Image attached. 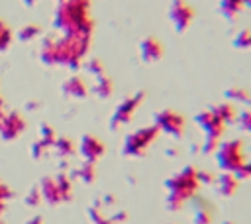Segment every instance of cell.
<instances>
[{"label":"cell","instance_id":"cell-15","mask_svg":"<svg viewBox=\"0 0 251 224\" xmlns=\"http://www.w3.org/2000/svg\"><path fill=\"white\" fill-rule=\"evenodd\" d=\"M63 90H65L67 94H71V96H84V94H86V84L82 83V79L73 77V79H69V81L63 84Z\"/></svg>","mask_w":251,"mask_h":224},{"label":"cell","instance_id":"cell-27","mask_svg":"<svg viewBox=\"0 0 251 224\" xmlns=\"http://www.w3.org/2000/svg\"><path fill=\"white\" fill-rule=\"evenodd\" d=\"M8 196H10V189L0 181V212L4 210V206H6V200H8Z\"/></svg>","mask_w":251,"mask_h":224},{"label":"cell","instance_id":"cell-4","mask_svg":"<svg viewBox=\"0 0 251 224\" xmlns=\"http://www.w3.org/2000/svg\"><path fill=\"white\" fill-rule=\"evenodd\" d=\"M41 198H45L49 204H59L71 198L73 195V183L67 175H57V177H45L39 185Z\"/></svg>","mask_w":251,"mask_h":224},{"label":"cell","instance_id":"cell-19","mask_svg":"<svg viewBox=\"0 0 251 224\" xmlns=\"http://www.w3.org/2000/svg\"><path fill=\"white\" fill-rule=\"evenodd\" d=\"M96 92H98L100 96H108V94L112 92V83H110L106 77H102V75L96 77Z\"/></svg>","mask_w":251,"mask_h":224},{"label":"cell","instance_id":"cell-29","mask_svg":"<svg viewBox=\"0 0 251 224\" xmlns=\"http://www.w3.org/2000/svg\"><path fill=\"white\" fill-rule=\"evenodd\" d=\"M90 216H92L94 224H114L112 220H108V218H104L102 214H98V210H96V208H92V210H90Z\"/></svg>","mask_w":251,"mask_h":224},{"label":"cell","instance_id":"cell-26","mask_svg":"<svg viewBox=\"0 0 251 224\" xmlns=\"http://www.w3.org/2000/svg\"><path fill=\"white\" fill-rule=\"evenodd\" d=\"M239 124H241L243 130L251 132V110H243V112L239 114Z\"/></svg>","mask_w":251,"mask_h":224},{"label":"cell","instance_id":"cell-34","mask_svg":"<svg viewBox=\"0 0 251 224\" xmlns=\"http://www.w3.org/2000/svg\"><path fill=\"white\" fill-rule=\"evenodd\" d=\"M0 224H4V222H2V220H0Z\"/></svg>","mask_w":251,"mask_h":224},{"label":"cell","instance_id":"cell-25","mask_svg":"<svg viewBox=\"0 0 251 224\" xmlns=\"http://www.w3.org/2000/svg\"><path fill=\"white\" fill-rule=\"evenodd\" d=\"M37 31H39V28H35V26H25V28L20 29V37H22V39H33V37L37 35Z\"/></svg>","mask_w":251,"mask_h":224},{"label":"cell","instance_id":"cell-12","mask_svg":"<svg viewBox=\"0 0 251 224\" xmlns=\"http://www.w3.org/2000/svg\"><path fill=\"white\" fill-rule=\"evenodd\" d=\"M80 153L84 155V159H86L88 163H92V161H96V159L104 153V145H102V141L96 140L94 136H84L82 141H80Z\"/></svg>","mask_w":251,"mask_h":224},{"label":"cell","instance_id":"cell-2","mask_svg":"<svg viewBox=\"0 0 251 224\" xmlns=\"http://www.w3.org/2000/svg\"><path fill=\"white\" fill-rule=\"evenodd\" d=\"M88 6V0H61L53 14V26L65 35H90Z\"/></svg>","mask_w":251,"mask_h":224},{"label":"cell","instance_id":"cell-17","mask_svg":"<svg viewBox=\"0 0 251 224\" xmlns=\"http://www.w3.org/2000/svg\"><path fill=\"white\" fill-rule=\"evenodd\" d=\"M212 222V210L206 202H198L194 210V224H210Z\"/></svg>","mask_w":251,"mask_h":224},{"label":"cell","instance_id":"cell-18","mask_svg":"<svg viewBox=\"0 0 251 224\" xmlns=\"http://www.w3.org/2000/svg\"><path fill=\"white\" fill-rule=\"evenodd\" d=\"M212 112H214L224 124H226V122H231V120L235 118V114H233V106H229V104H220V106H216Z\"/></svg>","mask_w":251,"mask_h":224},{"label":"cell","instance_id":"cell-21","mask_svg":"<svg viewBox=\"0 0 251 224\" xmlns=\"http://www.w3.org/2000/svg\"><path fill=\"white\" fill-rule=\"evenodd\" d=\"M53 147L57 149V153H59V155H71V153H73V143H71L69 140H65V138L55 140Z\"/></svg>","mask_w":251,"mask_h":224},{"label":"cell","instance_id":"cell-8","mask_svg":"<svg viewBox=\"0 0 251 224\" xmlns=\"http://www.w3.org/2000/svg\"><path fill=\"white\" fill-rule=\"evenodd\" d=\"M192 16H194V12H192V8H190L184 0H175V2L171 4L169 18H171V22H173V26H175L176 31L186 29L188 24L192 22Z\"/></svg>","mask_w":251,"mask_h":224},{"label":"cell","instance_id":"cell-1","mask_svg":"<svg viewBox=\"0 0 251 224\" xmlns=\"http://www.w3.org/2000/svg\"><path fill=\"white\" fill-rule=\"evenodd\" d=\"M88 35H63V37H47L39 49V57L47 65H67L76 67L80 59L86 55Z\"/></svg>","mask_w":251,"mask_h":224},{"label":"cell","instance_id":"cell-33","mask_svg":"<svg viewBox=\"0 0 251 224\" xmlns=\"http://www.w3.org/2000/svg\"><path fill=\"white\" fill-rule=\"evenodd\" d=\"M243 6H249L251 8V0H243Z\"/></svg>","mask_w":251,"mask_h":224},{"label":"cell","instance_id":"cell-24","mask_svg":"<svg viewBox=\"0 0 251 224\" xmlns=\"http://www.w3.org/2000/svg\"><path fill=\"white\" fill-rule=\"evenodd\" d=\"M10 37H12V33H10V28H8L6 24H2V22H0V51L8 47V43H10Z\"/></svg>","mask_w":251,"mask_h":224},{"label":"cell","instance_id":"cell-5","mask_svg":"<svg viewBox=\"0 0 251 224\" xmlns=\"http://www.w3.org/2000/svg\"><path fill=\"white\" fill-rule=\"evenodd\" d=\"M218 165L226 173L237 175L245 165V149L239 140H231L227 143H222L218 149Z\"/></svg>","mask_w":251,"mask_h":224},{"label":"cell","instance_id":"cell-13","mask_svg":"<svg viewBox=\"0 0 251 224\" xmlns=\"http://www.w3.org/2000/svg\"><path fill=\"white\" fill-rule=\"evenodd\" d=\"M139 53H141V59H143L145 63H153V61L161 59V55H163V47H161V43H159L155 37H147V39L141 41V45H139Z\"/></svg>","mask_w":251,"mask_h":224},{"label":"cell","instance_id":"cell-10","mask_svg":"<svg viewBox=\"0 0 251 224\" xmlns=\"http://www.w3.org/2000/svg\"><path fill=\"white\" fill-rule=\"evenodd\" d=\"M196 122L200 124V128L206 132V138H212V140H218L222 130H224V122L212 112V110H206L202 114L196 116Z\"/></svg>","mask_w":251,"mask_h":224},{"label":"cell","instance_id":"cell-30","mask_svg":"<svg viewBox=\"0 0 251 224\" xmlns=\"http://www.w3.org/2000/svg\"><path fill=\"white\" fill-rule=\"evenodd\" d=\"M237 179H241V177H251V159L249 161H245V165H243V169L235 175Z\"/></svg>","mask_w":251,"mask_h":224},{"label":"cell","instance_id":"cell-7","mask_svg":"<svg viewBox=\"0 0 251 224\" xmlns=\"http://www.w3.org/2000/svg\"><path fill=\"white\" fill-rule=\"evenodd\" d=\"M155 128L157 130H163L175 138H178L182 132H184V120L180 114L173 112V110H161L157 116H155Z\"/></svg>","mask_w":251,"mask_h":224},{"label":"cell","instance_id":"cell-11","mask_svg":"<svg viewBox=\"0 0 251 224\" xmlns=\"http://www.w3.org/2000/svg\"><path fill=\"white\" fill-rule=\"evenodd\" d=\"M25 130V122L18 114H8L0 120V136L4 140H14Z\"/></svg>","mask_w":251,"mask_h":224},{"label":"cell","instance_id":"cell-28","mask_svg":"<svg viewBox=\"0 0 251 224\" xmlns=\"http://www.w3.org/2000/svg\"><path fill=\"white\" fill-rule=\"evenodd\" d=\"M39 200H41V193H39V189H33L27 195V204L29 206H35V204H39Z\"/></svg>","mask_w":251,"mask_h":224},{"label":"cell","instance_id":"cell-31","mask_svg":"<svg viewBox=\"0 0 251 224\" xmlns=\"http://www.w3.org/2000/svg\"><path fill=\"white\" fill-rule=\"evenodd\" d=\"M27 224H43V220H41V218H37V216H35V218H31V220H29V222H27Z\"/></svg>","mask_w":251,"mask_h":224},{"label":"cell","instance_id":"cell-6","mask_svg":"<svg viewBox=\"0 0 251 224\" xmlns=\"http://www.w3.org/2000/svg\"><path fill=\"white\" fill-rule=\"evenodd\" d=\"M157 128L155 126H147V128H139L133 134H129L124 141V153L126 155H141L145 153V149L155 141L157 138Z\"/></svg>","mask_w":251,"mask_h":224},{"label":"cell","instance_id":"cell-3","mask_svg":"<svg viewBox=\"0 0 251 224\" xmlns=\"http://www.w3.org/2000/svg\"><path fill=\"white\" fill-rule=\"evenodd\" d=\"M198 187H200L198 171L192 167H184L182 171H178L175 177L167 181V189H169L167 206L171 210H178L186 200H190L196 195Z\"/></svg>","mask_w":251,"mask_h":224},{"label":"cell","instance_id":"cell-20","mask_svg":"<svg viewBox=\"0 0 251 224\" xmlns=\"http://www.w3.org/2000/svg\"><path fill=\"white\" fill-rule=\"evenodd\" d=\"M76 177H80L82 181H86V183H90L92 179H94V167H92V163H84V165H80L78 169H76Z\"/></svg>","mask_w":251,"mask_h":224},{"label":"cell","instance_id":"cell-16","mask_svg":"<svg viewBox=\"0 0 251 224\" xmlns=\"http://www.w3.org/2000/svg\"><path fill=\"white\" fill-rule=\"evenodd\" d=\"M243 8V0H220V10L226 18H233Z\"/></svg>","mask_w":251,"mask_h":224},{"label":"cell","instance_id":"cell-23","mask_svg":"<svg viewBox=\"0 0 251 224\" xmlns=\"http://www.w3.org/2000/svg\"><path fill=\"white\" fill-rule=\"evenodd\" d=\"M229 98H235V100H241V102H251V96H249V92L247 90H241V88H229L227 92H226Z\"/></svg>","mask_w":251,"mask_h":224},{"label":"cell","instance_id":"cell-14","mask_svg":"<svg viewBox=\"0 0 251 224\" xmlns=\"http://www.w3.org/2000/svg\"><path fill=\"white\" fill-rule=\"evenodd\" d=\"M235 189H237V177H235L233 173H224V175L218 179V193H220V195L229 196V195L235 193Z\"/></svg>","mask_w":251,"mask_h":224},{"label":"cell","instance_id":"cell-9","mask_svg":"<svg viewBox=\"0 0 251 224\" xmlns=\"http://www.w3.org/2000/svg\"><path fill=\"white\" fill-rule=\"evenodd\" d=\"M139 100H141V92H137L135 96L124 98L118 104V108H116V112L112 116V128H116L118 124H127L133 118V114H135V110L139 106Z\"/></svg>","mask_w":251,"mask_h":224},{"label":"cell","instance_id":"cell-32","mask_svg":"<svg viewBox=\"0 0 251 224\" xmlns=\"http://www.w3.org/2000/svg\"><path fill=\"white\" fill-rule=\"evenodd\" d=\"M24 2H25V4H27V6H33V4H35V2H37V0H24Z\"/></svg>","mask_w":251,"mask_h":224},{"label":"cell","instance_id":"cell-22","mask_svg":"<svg viewBox=\"0 0 251 224\" xmlns=\"http://www.w3.org/2000/svg\"><path fill=\"white\" fill-rule=\"evenodd\" d=\"M233 43H235L237 47H241V49H251V31H249V29L241 31V33L233 39Z\"/></svg>","mask_w":251,"mask_h":224}]
</instances>
